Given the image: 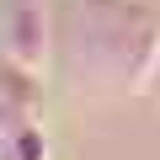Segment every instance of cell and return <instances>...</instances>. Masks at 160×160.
Masks as SVG:
<instances>
[{
  "label": "cell",
  "instance_id": "obj_2",
  "mask_svg": "<svg viewBox=\"0 0 160 160\" xmlns=\"http://www.w3.org/2000/svg\"><path fill=\"white\" fill-rule=\"evenodd\" d=\"M6 160H48V139H43V123H22V128H6Z\"/></svg>",
  "mask_w": 160,
  "mask_h": 160
},
{
  "label": "cell",
  "instance_id": "obj_3",
  "mask_svg": "<svg viewBox=\"0 0 160 160\" xmlns=\"http://www.w3.org/2000/svg\"><path fill=\"white\" fill-rule=\"evenodd\" d=\"M144 91H149V96H160V48H155V59H149V75H144Z\"/></svg>",
  "mask_w": 160,
  "mask_h": 160
},
{
  "label": "cell",
  "instance_id": "obj_1",
  "mask_svg": "<svg viewBox=\"0 0 160 160\" xmlns=\"http://www.w3.org/2000/svg\"><path fill=\"white\" fill-rule=\"evenodd\" d=\"M6 59L22 69H48V11L43 0H11L6 6Z\"/></svg>",
  "mask_w": 160,
  "mask_h": 160
}]
</instances>
